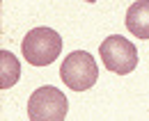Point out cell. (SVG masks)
I'll use <instances>...</instances> for the list:
<instances>
[{"instance_id":"6da1fadb","label":"cell","mask_w":149,"mask_h":121,"mask_svg":"<svg viewBox=\"0 0 149 121\" xmlns=\"http://www.w3.org/2000/svg\"><path fill=\"white\" fill-rule=\"evenodd\" d=\"M21 48H23V57L28 64L48 66L62 53V37L51 28H35L25 35Z\"/></svg>"},{"instance_id":"7a4b0ae2","label":"cell","mask_w":149,"mask_h":121,"mask_svg":"<svg viewBox=\"0 0 149 121\" xmlns=\"http://www.w3.org/2000/svg\"><path fill=\"white\" fill-rule=\"evenodd\" d=\"M60 78L62 82L74 89V91H85L94 87V82L99 80V66L90 53L76 50L71 55H67V59H62L60 66Z\"/></svg>"},{"instance_id":"3957f363","label":"cell","mask_w":149,"mask_h":121,"mask_svg":"<svg viewBox=\"0 0 149 121\" xmlns=\"http://www.w3.org/2000/svg\"><path fill=\"white\" fill-rule=\"evenodd\" d=\"M69 112L67 96L57 87H39L28 101V119L30 121H64Z\"/></svg>"},{"instance_id":"277c9868","label":"cell","mask_w":149,"mask_h":121,"mask_svg":"<svg viewBox=\"0 0 149 121\" xmlns=\"http://www.w3.org/2000/svg\"><path fill=\"white\" fill-rule=\"evenodd\" d=\"M99 55L103 59V66L117 75H126L138 66V50H135L133 41L119 35H112L106 41H101Z\"/></svg>"},{"instance_id":"5b68a950","label":"cell","mask_w":149,"mask_h":121,"mask_svg":"<svg viewBox=\"0 0 149 121\" xmlns=\"http://www.w3.org/2000/svg\"><path fill=\"white\" fill-rule=\"evenodd\" d=\"M126 28L138 39H149V0L133 2L126 9Z\"/></svg>"},{"instance_id":"8992f818","label":"cell","mask_w":149,"mask_h":121,"mask_svg":"<svg viewBox=\"0 0 149 121\" xmlns=\"http://www.w3.org/2000/svg\"><path fill=\"white\" fill-rule=\"evenodd\" d=\"M21 75V64L19 59L7 50H0V87L2 89H9V87L16 85Z\"/></svg>"}]
</instances>
